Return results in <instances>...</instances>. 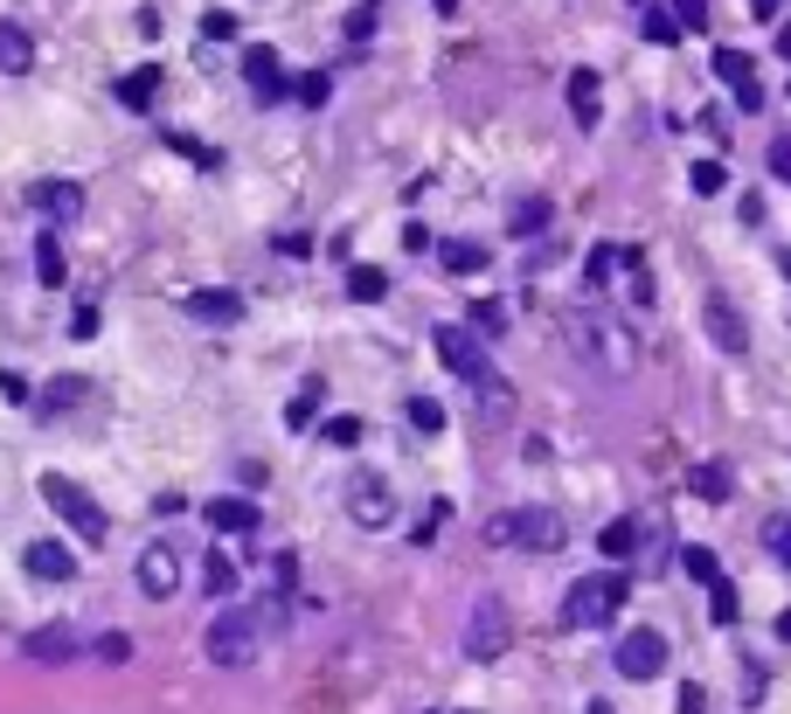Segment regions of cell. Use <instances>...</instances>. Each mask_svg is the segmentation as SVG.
<instances>
[{
	"mask_svg": "<svg viewBox=\"0 0 791 714\" xmlns=\"http://www.w3.org/2000/svg\"><path fill=\"white\" fill-rule=\"evenodd\" d=\"M631 590V576L625 569H604V576H584L569 597H563V624L569 631H597V624H612L618 618V603Z\"/></svg>",
	"mask_w": 791,
	"mask_h": 714,
	"instance_id": "obj_1",
	"label": "cell"
},
{
	"mask_svg": "<svg viewBox=\"0 0 791 714\" xmlns=\"http://www.w3.org/2000/svg\"><path fill=\"white\" fill-rule=\"evenodd\" d=\"M257 645H264V624L250 611H216L208 631H202V652L216 659V666H250Z\"/></svg>",
	"mask_w": 791,
	"mask_h": 714,
	"instance_id": "obj_2",
	"label": "cell"
},
{
	"mask_svg": "<svg viewBox=\"0 0 791 714\" xmlns=\"http://www.w3.org/2000/svg\"><path fill=\"white\" fill-rule=\"evenodd\" d=\"M42 499H49V507H56V514L70 520V535H84L91 548H97L104 535H112V520H104V507H97V499H91L84 486H76V479H63V472H49V479H42Z\"/></svg>",
	"mask_w": 791,
	"mask_h": 714,
	"instance_id": "obj_3",
	"label": "cell"
},
{
	"mask_svg": "<svg viewBox=\"0 0 791 714\" xmlns=\"http://www.w3.org/2000/svg\"><path fill=\"white\" fill-rule=\"evenodd\" d=\"M507 645H514L507 603H500V597H480V603H472V618H465V652H472V659H500Z\"/></svg>",
	"mask_w": 791,
	"mask_h": 714,
	"instance_id": "obj_4",
	"label": "cell"
},
{
	"mask_svg": "<svg viewBox=\"0 0 791 714\" xmlns=\"http://www.w3.org/2000/svg\"><path fill=\"white\" fill-rule=\"evenodd\" d=\"M701 327H708V340H716L722 354H750V320L736 312L729 292H708V299H701Z\"/></svg>",
	"mask_w": 791,
	"mask_h": 714,
	"instance_id": "obj_5",
	"label": "cell"
},
{
	"mask_svg": "<svg viewBox=\"0 0 791 714\" xmlns=\"http://www.w3.org/2000/svg\"><path fill=\"white\" fill-rule=\"evenodd\" d=\"M569 541V520L556 507H514V548H535V555H556Z\"/></svg>",
	"mask_w": 791,
	"mask_h": 714,
	"instance_id": "obj_6",
	"label": "cell"
},
{
	"mask_svg": "<svg viewBox=\"0 0 791 714\" xmlns=\"http://www.w3.org/2000/svg\"><path fill=\"white\" fill-rule=\"evenodd\" d=\"M612 659H618V673H625V680H653L659 666H667V639L639 624V631H625V639H618V652H612Z\"/></svg>",
	"mask_w": 791,
	"mask_h": 714,
	"instance_id": "obj_7",
	"label": "cell"
},
{
	"mask_svg": "<svg viewBox=\"0 0 791 714\" xmlns=\"http://www.w3.org/2000/svg\"><path fill=\"white\" fill-rule=\"evenodd\" d=\"M348 514H355L361 527H389V520H396V499H389V486H382V472H355V479H348Z\"/></svg>",
	"mask_w": 791,
	"mask_h": 714,
	"instance_id": "obj_8",
	"label": "cell"
},
{
	"mask_svg": "<svg viewBox=\"0 0 791 714\" xmlns=\"http://www.w3.org/2000/svg\"><path fill=\"white\" fill-rule=\"evenodd\" d=\"M438 361L452 368L459 382H480L486 375V348L472 340V327H438Z\"/></svg>",
	"mask_w": 791,
	"mask_h": 714,
	"instance_id": "obj_9",
	"label": "cell"
},
{
	"mask_svg": "<svg viewBox=\"0 0 791 714\" xmlns=\"http://www.w3.org/2000/svg\"><path fill=\"white\" fill-rule=\"evenodd\" d=\"M21 652H29L35 666H70V659L84 652V631H76V624H42V631L21 639Z\"/></svg>",
	"mask_w": 791,
	"mask_h": 714,
	"instance_id": "obj_10",
	"label": "cell"
},
{
	"mask_svg": "<svg viewBox=\"0 0 791 714\" xmlns=\"http://www.w3.org/2000/svg\"><path fill=\"white\" fill-rule=\"evenodd\" d=\"M29 208L49 223H76L84 216V188L76 180H29Z\"/></svg>",
	"mask_w": 791,
	"mask_h": 714,
	"instance_id": "obj_11",
	"label": "cell"
},
{
	"mask_svg": "<svg viewBox=\"0 0 791 714\" xmlns=\"http://www.w3.org/2000/svg\"><path fill=\"white\" fill-rule=\"evenodd\" d=\"M584 340H590V354L612 368V375H631V340H625V327H612V320H584Z\"/></svg>",
	"mask_w": 791,
	"mask_h": 714,
	"instance_id": "obj_12",
	"label": "cell"
},
{
	"mask_svg": "<svg viewBox=\"0 0 791 714\" xmlns=\"http://www.w3.org/2000/svg\"><path fill=\"white\" fill-rule=\"evenodd\" d=\"M140 590L146 597H174L181 590V555L174 548H161V541L140 548Z\"/></svg>",
	"mask_w": 791,
	"mask_h": 714,
	"instance_id": "obj_13",
	"label": "cell"
},
{
	"mask_svg": "<svg viewBox=\"0 0 791 714\" xmlns=\"http://www.w3.org/2000/svg\"><path fill=\"white\" fill-rule=\"evenodd\" d=\"M716 76L736 91V104H743V112H757V104H763V84H757V70H750L743 49H716Z\"/></svg>",
	"mask_w": 791,
	"mask_h": 714,
	"instance_id": "obj_14",
	"label": "cell"
},
{
	"mask_svg": "<svg viewBox=\"0 0 791 714\" xmlns=\"http://www.w3.org/2000/svg\"><path fill=\"white\" fill-rule=\"evenodd\" d=\"M21 562H29V576H42V583H70V576H76V555L63 541H29Z\"/></svg>",
	"mask_w": 791,
	"mask_h": 714,
	"instance_id": "obj_15",
	"label": "cell"
},
{
	"mask_svg": "<svg viewBox=\"0 0 791 714\" xmlns=\"http://www.w3.org/2000/svg\"><path fill=\"white\" fill-rule=\"evenodd\" d=\"M188 312L202 327H236V320H244V299L223 292V284H208V292H188Z\"/></svg>",
	"mask_w": 791,
	"mask_h": 714,
	"instance_id": "obj_16",
	"label": "cell"
},
{
	"mask_svg": "<svg viewBox=\"0 0 791 714\" xmlns=\"http://www.w3.org/2000/svg\"><path fill=\"white\" fill-rule=\"evenodd\" d=\"M244 76H250V91H257V104H278L285 97V76H278V49H250L244 56Z\"/></svg>",
	"mask_w": 791,
	"mask_h": 714,
	"instance_id": "obj_17",
	"label": "cell"
},
{
	"mask_svg": "<svg viewBox=\"0 0 791 714\" xmlns=\"http://www.w3.org/2000/svg\"><path fill=\"white\" fill-rule=\"evenodd\" d=\"M208 527H216V535H250V527H257V507H250V499H236V493H223V499H208Z\"/></svg>",
	"mask_w": 791,
	"mask_h": 714,
	"instance_id": "obj_18",
	"label": "cell"
},
{
	"mask_svg": "<svg viewBox=\"0 0 791 714\" xmlns=\"http://www.w3.org/2000/svg\"><path fill=\"white\" fill-rule=\"evenodd\" d=\"M569 112H576V125H597V112H604L597 70H576V76H569Z\"/></svg>",
	"mask_w": 791,
	"mask_h": 714,
	"instance_id": "obj_19",
	"label": "cell"
},
{
	"mask_svg": "<svg viewBox=\"0 0 791 714\" xmlns=\"http://www.w3.org/2000/svg\"><path fill=\"white\" fill-rule=\"evenodd\" d=\"M688 486H695V493L708 499V507H722V499L736 493V479H729V465H722V458H708V465H695V472H688Z\"/></svg>",
	"mask_w": 791,
	"mask_h": 714,
	"instance_id": "obj_20",
	"label": "cell"
},
{
	"mask_svg": "<svg viewBox=\"0 0 791 714\" xmlns=\"http://www.w3.org/2000/svg\"><path fill=\"white\" fill-rule=\"evenodd\" d=\"M29 63H35V42L21 35L14 21H0V76H21Z\"/></svg>",
	"mask_w": 791,
	"mask_h": 714,
	"instance_id": "obj_21",
	"label": "cell"
},
{
	"mask_svg": "<svg viewBox=\"0 0 791 714\" xmlns=\"http://www.w3.org/2000/svg\"><path fill=\"white\" fill-rule=\"evenodd\" d=\"M348 299H355V306L389 299V271H382V263H355V271H348Z\"/></svg>",
	"mask_w": 791,
	"mask_h": 714,
	"instance_id": "obj_22",
	"label": "cell"
},
{
	"mask_svg": "<svg viewBox=\"0 0 791 714\" xmlns=\"http://www.w3.org/2000/svg\"><path fill=\"white\" fill-rule=\"evenodd\" d=\"M202 590H208V597H229V590H236V562H229L223 548L202 555Z\"/></svg>",
	"mask_w": 791,
	"mask_h": 714,
	"instance_id": "obj_23",
	"label": "cell"
},
{
	"mask_svg": "<svg viewBox=\"0 0 791 714\" xmlns=\"http://www.w3.org/2000/svg\"><path fill=\"white\" fill-rule=\"evenodd\" d=\"M438 263H444L452 278H480V271H486V250H480V244H444Z\"/></svg>",
	"mask_w": 791,
	"mask_h": 714,
	"instance_id": "obj_24",
	"label": "cell"
},
{
	"mask_svg": "<svg viewBox=\"0 0 791 714\" xmlns=\"http://www.w3.org/2000/svg\"><path fill=\"white\" fill-rule=\"evenodd\" d=\"M153 91H161V70H132V76H119V104H132V112H146Z\"/></svg>",
	"mask_w": 791,
	"mask_h": 714,
	"instance_id": "obj_25",
	"label": "cell"
},
{
	"mask_svg": "<svg viewBox=\"0 0 791 714\" xmlns=\"http://www.w3.org/2000/svg\"><path fill=\"white\" fill-rule=\"evenodd\" d=\"M35 278L49 284V292L63 284V244H56V236H35Z\"/></svg>",
	"mask_w": 791,
	"mask_h": 714,
	"instance_id": "obj_26",
	"label": "cell"
},
{
	"mask_svg": "<svg viewBox=\"0 0 791 714\" xmlns=\"http://www.w3.org/2000/svg\"><path fill=\"white\" fill-rule=\"evenodd\" d=\"M597 548L612 555V562H625V555L639 548V520H612V527H604V535H597Z\"/></svg>",
	"mask_w": 791,
	"mask_h": 714,
	"instance_id": "obj_27",
	"label": "cell"
},
{
	"mask_svg": "<svg viewBox=\"0 0 791 714\" xmlns=\"http://www.w3.org/2000/svg\"><path fill=\"white\" fill-rule=\"evenodd\" d=\"M84 395H91L84 375H56V382L42 389V410H70V403H84Z\"/></svg>",
	"mask_w": 791,
	"mask_h": 714,
	"instance_id": "obj_28",
	"label": "cell"
},
{
	"mask_svg": "<svg viewBox=\"0 0 791 714\" xmlns=\"http://www.w3.org/2000/svg\"><path fill=\"white\" fill-rule=\"evenodd\" d=\"M320 395H327L320 382H306V389L292 395V410H285V431H306V423H312V416H320Z\"/></svg>",
	"mask_w": 791,
	"mask_h": 714,
	"instance_id": "obj_29",
	"label": "cell"
},
{
	"mask_svg": "<svg viewBox=\"0 0 791 714\" xmlns=\"http://www.w3.org/2000/svg\"><path fill=\"white\" fill-rule=\"evenodd\" d=\"M542 229H548V201H542V195H527V201L514 208V236L527 244V236H542Z\"/></svg>",
	"mask_w": 791,
	"mask_h": 714,
	"instance_id": "obj_30",
	"label": "cell"
},
{
	"mask_svg": "<svg viewBox=\"0 0 791 714\" xmlns=\"http://www.w3.org/2000/svg\"><path fill=\"white\" fill-rule=\"evenodd\" d=\"M763 548L778 555V569H791V514H771V520H763Z\"/></svg>",
	"mask_w": 791,
	"mask_h": 714,
	"instance_id": "obj_31",
	"label": "cell"
},
{
	"mask_svg": "<svg viewBox=\"0 0 791 714\" xmlns=\"http://www.w3.org/2000/svg\"><path fill=\"white\" fill-rule=\"evenodd\" d=\"M680 569H688L695 583H716V576H722V562H716V548H680Z\"/></svg>",
	"mask_w": 791,
	"mask_h": 714,
	"instance_id": "obj_32",
	"label": "cell"
},
{
	"mask_svg": "<svg viewBox=\"0 0 791 714\" xmlns=\"http://www.w3.org/2000/svg\"><path fill=\"white\" fill-rule=\"evenodd\" d=\"M472 333H480V340H493V333H507V312H500L493 299H480V306H472V320H465Z\"/></svg>",
	"mask_w": 791,
	"mask_h": 714,
	"instance_id": "obj_33",
	"label": "cell"
},
{
	"mask_svg": "<svg viewBox=\"0 0 791 714\" xmlns=\"http://www.w3.org/2000/svg\"><path fill=\"white\" fill-rule=\"evenodd\" d=\"M708 618H716V624H736V590H729V576L708 583Z\"/></svg>",
	"mask_w": 791,
	"mask_h": 714,
	"instance_id": "obj_34",
	"label": "cell"
},
{
	"mask_svg": "<svg viewBox=\"0 0 791 714\" xmlns=\"http://www.w3.org/2000/svg\"><path fill=\"white\" fill-rule=\"evenodd\" d=\"M410 423H417L424 437H438V431H444V410L431 403V395H410Z\"/></svg>",
	"mask_w": 791,
	"mask_h": 714,
	"instance_id": "obj_35",
	"label": "cell"
},
{
	"mask_svg": "<svg viewBox=\"0 0 791 714\" xmlns=\"http://www.w3.org/2000/svg\"><path fill=\"white\" fill-rule=\"evenodd\" d=\"M688 180H695V195H722V188H729L722 161H695V174H688Z\"/></svg>",
	"mask_w": 791,
	"mask_h": 714,
	"instance_id": "obj_36",
	"label": "cell"
},
{
	"mask_svg": "<svg viewBox=\"0 0 791 714\" xmlns=\"http://www.w3.org/2000/svg\"><path fill=\"white\" fill-rule=\"evenodd\" d=\"M327 444H333V452H355V444H361V416H333L327 423Z\"/></svg>",
	"mask_w": 791,
	"mask_h": 714,
	"instance_id": "obj_37",
	"label": "cell"
},
{
	"mask_svg": "<svg viewBox=\"0 0 791 714\" xmlns=\"http://www.w3.org/2000/svg\"><path fill=\"white\" fill-rule=\"evenodd\" d=\"M91 652L104 659V666H125V659H132V639H125V631H104V639H97Z\"/></svg>",
	"mask_w": 791,
	"mask_h": 714,
	"instance_id": "obj_38",
	"label": "cell"
},
{
	"mask_svg": "<svg viewBox=\"0 0 791 714\" xmlns=\"http://www.w3.org/2000/svg\"><path fill=\"white\" fill-rule=\"evenodd\" d=\"M646 42H680V21L667 8H646Z\"/></svg>",
	"mask_w": 791,
	"mask_h": 714,
	"instance_id": "obj_39",
	"label": "cell"
},
{
	"mask_svg": "<svg viewBox=\"0 0 791 714\" xmlns=\"http://www.w3.org/2000/svg\"><path fill=\"white\" fill-rule=\"evenodd\" d=\"M625 263V250H590V292H604V278H612Z\"/></svg>",
	"mask_w": 791,
	"mask_h": 714,
	"instance_id": "obj_40",
	"label": "cell"
},
{
	"mask_svg": "<svg viewBox=\"0 0 791 714\" xmlns=\"http://www.w3.org/2000/svg\"><path fill=\"white\" fill-rule=\"evenodd\" d=\"M674 21H680V29H701V21H708V0H674V8H667Z\"/></svg>",
	"mask_w": 791,
	"mask_h": 714,
	"instance_id": "obj_41",
	"label": "cell"
},
{
	"mask_svg": "<svg viewBox=\"0 0 791 714\" xmlns=\"http://www.w3.org/2000/svg\"><path fill=\"white\" fill-rule=\"evenodd\" d=\"M486 541H493V548H514V514H493V520H486Z\"/></svg>",
	"mask_w": 791,
	"mask_h": 714,
	"instance_id": "obj_42",
	"label": "cell"
},
{
	"mask_svg": "<svg viewBox=\"0 0 791 714\" xmlns=\"http://www.w3.org/2000/svg\"><path fill=\"white\" fill-rule=\"evenodd\" d=\"M292 97H299V104H327V76H299Z\"/></svg>",
	"mask_w": 791,
	"mask_h": 714,
	"instance_id": "obj_43",
	"label": "cell"
},
{
	"mask_svg": "<svg viewBox=\"0 0 791 714\" xmlns=\"http://www.w3.org/2000/svg\"><path fill=\"white\" fill-rule=\"evenodd\" d=\"M299 583V562H292V555H278V562H271V590H292Z\"/></svg>",
	"mask_w": 791,
	"mask_h": 714,
	"instance_id": "obj_44",
	"label": "cell"
},
{
	"mask_svg": "<svg viewBox=\"0 0 791 714\" xmlns=\"http://www.w3.org/2000/svg\"><path fill=\"white\" fill-rule=\"evenodd\" d=\"M0 395H8V403H29V382H21L14 368H8V375H0Z\"/></svg>",
	"mask_w": 791,
	"mask_h": 714,
	"instance_id": "obj_45",
	"label": "cell"
},
{
	"mask_svg": "<svg viewBox=\"0 0 791 714\" xmlns=\"http://www.w3.org/2000/svg\"><path fill=\"white\" fill-rule=\"evenodd\" d=\"M771 167H778V180H791V139H771Z\"/></svg>",
	"mask_w": 791,
	"mask_h": 714,
	"instance_id": "obj_46",
	"label": "cell"
},
{
	"mask_svg": "<svg viewBox=\"0 0 791 714\" xmlns=\"http://www.w3.org/2000/svg\"><path fill=\"white\" fill-rule=\"evenodd\" d=\"M202 29H208V35H216V42H229V35H236V14H208V21H202Z\"/></svg>",
	"mask_w": 791,
	"mask_h": 714,
	"instance_id": "obj_47",
	"label": "cell"
},
{
	"mask_svg": "<svg viewBox=\"0 0 791 714\" xmlns=\"http://www.w3.org/2000/svg\"><path fill=\"white\" fill-rule=\"evenodd\" d=\"M278 250H285V257H312V236L292 229V236H278Z\"/></svg>",
	"mask_w": 791,
	"mask_h": 714,
	"instance_id": "obj_48",
	"label": "cell"
},
{
	"mask_svg": "<svg viewBox=\"0 0 791 714\" xmlns=\"http://www.w3.org/2000/svg\"><path fill=\"white\" fill-rule=\"evenodd\" d=\"M368 29H376V8H355V14H348V35H355V42H361V35H368Z\"/></svg>",
	"mask_w": 791,
	"mask_h": 714,
	"instance_id": "obj_49",
	"label": "cell"
},
{
	"mask_svg": "<svg viewBox=\"0 0 791 714\" xmlns=\"http://www.w3.org/2000/svg\"><path fill=\"white\" fill-rule=\"evenodd\" d=\"M757 701H763V673L750 666V673H743V707H757Z\"/></svg>",
	"mask_w": 791,
	"mask_h": 714,
	"instance_id": "obj_50",
	"label": "cell"
},
{
	"mask_svg": "<svg viewBox=\"0 0 791 714\" xmlns=\"http://www.w3.org/2000/svg\"><path fill=\"white\" fill-rule=\"evenodd\" d=\"M778 56L791 63V21H784V29H778Z\"/></svg>",
	"mask_w": 791,
	"mask_h": 714,
	"instance_id": "obj_51",
	"label": "cell"
},
{
	"mask_svg": "<svg viewBox=\"0 0 791 714\" xmlns=\"http://www.w3.org/2000/svg\"><path fill=\"white\" fill-rule=\"evenodd\" d=\"M784 8V0H757V14H778Z\"/></svg>",
	"mask_w": 791,
	"mask_h": 714,
	"instance_id": "obj_52",
	"label": "cell"
},
{
	"mask_svg": "<svg viewBox=\"0 0 791 714\" xmlns=\"http://www.w3.org/2000/svg\"><path fill=\"white\" fill-rule=\"evenodd\" d=\"M778 639H791V611H784V618H778Z\"/></svg>",
	"mask_w": 791,
	"mask_h": 714,
	"instance_id": "obj_53",
	"label": "cell"
},
{
	"mask_svg": "<svg viewBox=\"0 0 791 714\" xmlns=\"http://www.w3.org/2000/svg\"><path fill=\"white\" fill-rule=\"evenodd\" d=\"M438 14H459V0H438Z\"/></svg>",
	"mask_w": 791,
	"mask_h": 714,
	"instance_id": "obj_54",
	"label": "cell"
},
{
	"mask_svg": "<svg viewBox=\"0 0 791 714\" xmlns=\"http://www.w3.org/2000/svg\"><path fill=\"white\" fill-rule=\"evenodd\" d=\"M778 271H784V278H791V250H784V257H778Z\"/></svg>",
	"mask_w": 791,
	"mask_h": 714,
	"instance_id": "obj_55",
	"label": "cell"
}]
</instances>
